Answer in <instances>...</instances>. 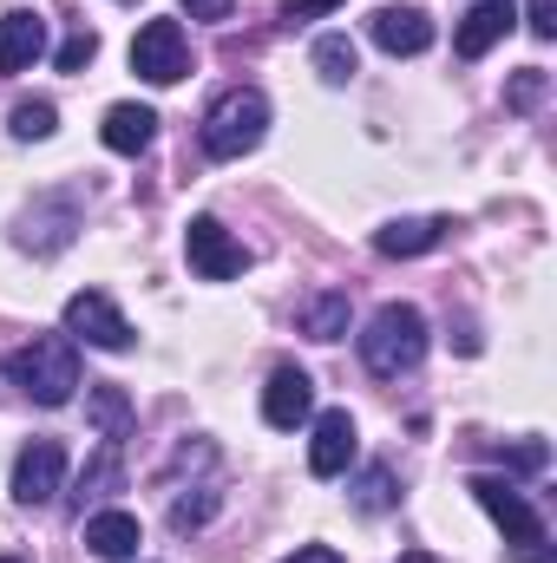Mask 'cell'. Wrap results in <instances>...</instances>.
<instances>
[{"label": "cell", "instance_id": "1", "mask_svg": "<svg viewBox=\"0 0 557 563\" xmlns=\"http://www.w3.org/2000/svg\"><path fill=\"white\" fill-rule=\"evenodd\" d=\"M7 380L40 407H66L79 394V341L73 334H33L26 347L7 354Z\"/></svg>", "mask_w": 557, "mask_h": 563}, {"label": "cell", "instance_id": "2", "mask_svg": "<svg viewBox=\"0 0 557 563\" xmlns=\"http://www.w3.org/2000/svg\"><path fill=\"white\" fill-rule=\"evenodd\" d=\"M426 361V314L414 301H387L374 308V321L361 328V367L374 380H401Z\"/></svg>", "mask_w": 557, "mask_h": 563}, {"label": "cell", "instance_id": "3", "mask_svg": "<svg viewBox=\"0 0 557 563\" xmlns=\"http://www.w3.org/2000/svg\"><path fill=\"white\" fill-rule=\"evenodd\" d=\"M263 132H270V99H263L256 86H230V92L204 112V132H197V139H204L210 157H223V164H230V157L256 151Z\"/></svg>", "mask_w": 557, "mask_h": 563}, {"label": "cell", "instance_id": "4", "mask_svg": "<svg viewBox=\"0 0 557 563\" xmlns=\"http://www.w3.org/2000/svg\"><path fill=\"white\" fill-rule=\"evenodd\" d=\"M472 498H479L485 518L505 531V544H518L532 563H551L545 558V518L532 511V498H525L512 478H485V472H479V478H472Z\"/></svg>", "mask_w": 557, "mask_h": 563}, {"label": "cell", "instance_id": "5", "mask_svg": "<svg viewBox=\"0 0 557 563\" xmlns=\"http://www.w3.org/2000/svg\"><path fill=\"white\" fill-rule=\"evenodd\" d=\"M132 73L144 86H177L190 73V40L177 20H144L139 40H132Z\"/></svg>", "mask_w": 557, "mask_h": 563}, {"label": "cell", "instance_id": "6", "mask_svg": "<svg viewBox=\"0 0 557 563\" xmlns=\"http://www.w3.org/2000/svg\"><path fill=\"white\" fill-rule=\"evenodd\" d=\"M66 334L86 341V347H106V354H125L132 347V321L119 314V301L106 288H79L66 301Z\"/></svg>", "mask_w": 557, "mask_h": 563}, {"label": "cell", "instance_id": "7", "mask_svg": "<svg viewBox=\"0 0 557 563\" xmlns=\"http://www.w3.org/2000/svg\"><path fill=\"white\" fill-rule=\"evenodd\" d=\"M184 256H190V269L204 282H230L250 269V250L217 223V217H190V230H184Z\"/></svg>", "mask_w": 557, "mask_h": 563}, {"label": "cell", "instance_id": "8", "mask_svg": "<svg viewBox=\"0 0 557 563\" xmlns=\"http://www.w3.org/2000/svg\"><path fill=\"white\" fill-rule=\"evenodd\" d=\"M59 485H66V445H59V439L20 445V459H13V498H20V505H53Z\"/></svg>", "mask_w": 557, "mask_h": 563}, {"label": "cell", "instance_id": "9", "mask_svg": "<svg viewBox=\"0 0 557 563\" xmlns=\"http://www.w3.org/2000/svg\"><path fill=\"white\" fill-rule=\"evenodd\" d=\"M354 452H361V432H354V413L348 407H335V413L315 420V439H308V472L315 478H341L354 465Z\"/></svg>", "mask_w": 557, "mask_h": 563}, {"label": "cell", "instance_id": "10", "mask_svg": "<svg viewBox=\"0 0 557 563\" xmlns=\"http://www.w3.org/2000/svg\"><path fill=\"white\" fill-rule=\"evenodd\" d=\"M308 413H315V380L302 367H276L270 387H263V420L276 426V432H295Z\"/></svg>", "mask_w": 557, "mask_h": 563}, {"label": "cell", "instance_id": "11", "mask_svg": "<svg viewBox=\"0 0 557 563\" xmlns=\"http://www.w3.org/2000/svg\"><path fill=\"white\" fill-rule=\"evenodd\" d=\"M33 59H46V20H40L33 7H13V13L0 20V79L26 73Z\"/></svg>", "mask_w": 557, "mask_h": 563}, {"label": "cell", "instance_id": "12", "mask_svg": "<svg viewBox=\"0 0 557 563\" xmlns=\"http://www.w3.org/2000/svg\"><path fill=\"white\" fill-rule=\"evenodd\" d=\"M368 33H374V46L394 53V59H414V53L433 46V20H426L419 7H381V13L368 20Z\"/></svg>", "mask_w": 557, "mask_h": 563}, {"label": "cell", "instance_id": "13", "mask_svg": "<svg viewBox=\"0 0 557 563\" xmlns=\"http://www.w3.org/2000/svg\"><path fill=\"white\" fill-rule=\"evenodd\" d=\"M512 20H518V13H512V0H479V7L459 20V33H452V53H459V59H485V53H492V46L512 33Z\"/></svg>", "mask_w": 557, "mask_h": 563}, {"label": "cell", "instance_id": "14", "mask_svg": "<svg viewBox=\"0 0 557 563\" xmlns=\"http://www.w3.org/2000/svg\"><path fill=\"white\" fill-rule=\"evenodd\" d=\"M139 544H144V531H139L132 511H99V518H86V551H92V558L125 563V558H139Z\"/></svg>", "mask_w": 557, "mask_h": 563}, {"label": "cell", "instance_id": "15", "mask_svg": "<svg viewBox=\"0 0 557 563\" xmlns=\"http://www.w3.org/2000/svg\"><path fill=\"white\" fill-rule=\"evenodd\" d=\"M99 139H106V151H119V157H139L157 139V112L151 106H112L106 125H99Z\"/></svg>", "mask_w": 557, "mask_h": 563}, {"label": "cell", "instance_id": "16", "mask_svg": "<svg viewBox=\"0 0 557 563\" xmlns=\"http://www.w3.org/2000/svg\"><path fill=\"white\" fill-rule=\"evenodd\" d=\"M446 217H401V223H387L381 236H374V250L381 256H426V250H439L446 243Z\"/></svg>", "mask_w": 557, "mask_h": 563}, {"label": "cell", "instance_id": "17", "mask_svg": "<svg viewBox=\"0 0 557 563\" xmlns=\"http://www.w3.org/2000/svg\"><path fill=\"white\" fill-rule=\"evenodd\" d=\"M86 420L99 426V439H112V445H125V432L139 426V407H132V394H125V387H112V380H99V387L86 394Z\"/></svg>", "mask_w": 557, "mask_h": 563}, {"label": "cell", "instance_id": "18", "mask_svg": "<svg viewBox=\"0 0 557 563\" xmlns=\"http://www.w3.org/2000/svg\"><path fill=\"white\" fill-rule=\"evenodd\" d=\"M295 321H302L308 341H341L348 334V288H315Z\"/></svg>", "mask_w": 557, "mask_h": 563}, {"label": "cell", "instance_id": "19", "mask_svg": "<svg viewBox=\"0 0 557 563\" xmlns=\"http://www.w3.org/2000/svg\"><path fill=\"white\" fill-rule=\"evenodd\" d=\"M315 73H321L328 86H348V79L361 73V53H354V40H348V33H321V40H315Z\"/></svg>", "mask_w": 557, "mask_h": 563}, {"label": "cell", "instance_id": "20", "mask_svg": "<svg viewBox=\"0 0 557 563\" xmlns=\"http://www.w3.org/2000/svg\"><path fill=\"white\" fill-rule=\"evenodd\" d=\"M112 492H125V459H119V445L106 439L99 459H92L86 478H79V498H112Z\"/></svg>", "mask_w": 557, "mask_h": 563}, {"label": "cell", "instance_id": "21", "mask_svg": "<svg viewBox=\"0 0 557 563\" xmlns=\"http://www.w3.org/2000/svg\"><path fill=\"white\" fill-rule=\"evenodd\" d=\"M217 505H223L217 492H184V498L171 505V531H177V538H190V531H204V525L217 518Z\"/></svg>", "mask_w": 557, "mask_h": 563}, {"label": "cell", "instance_id": "22", "mask_svg": "<svg viewBox=\"0 0 557 563\" xmlns=\"http://www.w3.org/2000/svg\"><path fill=\"white\" fill-rule=\"evenodd\" d=\"M53 125H59L53 99H20L13 106V139H53Z\"/></svg>", "mask_w": 557, "mask_h": 563}, {"label": "cell", "instance_id": "23", "mask_svg": "<svg viewBox=\"0 0 557 563\" xmlns=\"http://www.w3.org/2000/svg\"><path fill=\"white\" fill-rule=\"evenodd\" d=\"M545 92H551V73H545V66H525V73L505 86V106H512V112H532Z\"/></svg>", "mask_w": 557, "mask_h": 563}, {"label": "cell", "instance_id": "24", "mask_svg": "<svg viewBox=\"0 0 557 563\" xmlns=\"http://www.w3.org/2000/svg\"><path fill=\"white\" fill-rule=\"evenodd\" d=\"M354 505H361V511H387V505H394V472H387V465H368L361 485H354Z\"/></svg>", "mask_w": 557, "mask_h": 563}, {"label": "cell", "instance_id": "25", "mask_svg": "<svg viewBox=\"0 0 557 563\" xmlns=\"http://www.w3.org/2000/svg\"><path fill=\"white\" fill-rule=\"evenodd\" d=\"M92 53H99V33L79 20V26L66 33V46H59V59H53V66H59V73H79V66H92Z\"/></svg>", "mask_w": 557, "mask_h": 563}, {"label": "cell", "instance_id": "26", "mask_svg": "<svg viewBox=\"0 0 557 563\" xmlns=\"http://www.w3.org/2000/svg\"><path fill=\"white\" fill-rule=\"evenodd\" d=\"M499 459H505V472H545V465H551V452H545V439H525V445H505Z\"/></svg>", "mask_w": 557, "mask_h": 563}, {"label": "cell", "instance_id": "27", "mask_svg": "<svg viewBox=\"0 0 557 563\" xmlns=\"http://www.w3.org/2000/svg\"><path fill=\"white\" fill-rule=\"evenodd\" d=\"M341 0H288L282 7V26H308V20H321V13H335Z\"/></svg>", "mask_w": 557, "mask_h": 563}, {"label": "cell", "instance_id": "28", "mask_svg": "<svg viewBox=\"0 0 557 563\" xmlns=\"http://www.w3.org/2000/svg\"><path fill=\"white\" fill-rule=\"evenodd\" d=\"M525 26H532L538 40H551L557 33V0H532V7H525Z\"/></svg>", "mask_w": 557, "mask_h": 563}, {"label": "cell", "instance_id": "29", "mask_svg": "<svg viewBox=\"0 0 557 563\" xmlns=\"http://www.w3.org/2000/svg\"><path fill=\"white\" fill-rule=\"evenodd\" d=\"M230 7H237V0H184L190 20H230Z\"/></svg>", "mask_w": 557, "mask_h": 563}, {"label": "cell", "instance_id": "30", "mask_svg": "<svg viewBox=\"0 0 557 563\" xmlns=\"http://www.w3.org/2000/svg\"><path fill=\"white\" fill-rule=\"evenodd\" d=\"M282 563H341V551H328V544H302L295 558H282Z\"/></svg>", "mask_w": 557, "mask_h": 563}, {"label": "cell", "instance_id": "31", "mask_svg": "<svg viewBox=\"0 0 557 563\" xmlns=\"http://www.w3.org/2000/svg\"><path fill=\"white\" fill-rule=\"evenodd\" d=\"M0 563H26V558H0Z\"/></svg>", "mask_w": 557, "mask_h": 563}]
</instances>
